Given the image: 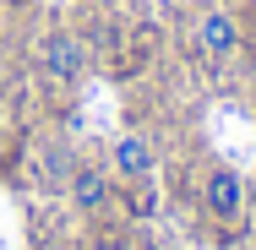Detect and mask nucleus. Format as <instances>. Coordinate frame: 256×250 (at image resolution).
<instances>
[{"mask_svg": "<svg viewBox=\"0 0 256 250\" xmlns=\"http://www.w3.org/2000/svg\"><path fill=\"white\" fill-rule=\"evenodd\" d=\"M202 201H207V212L218 223H240L246 218V180L229 163H212V174H207V185H202Z\"/></svg>", "mask_w": 256, "mask_h": 250, "instance_id": "nucleus-1", "label": "nucleus"}, {"mask_svg": "<svg viewBox=\"0 0 256 250\" xmlns=\"http://www.w3.org/2000/svg\"><path fill=\"white\" fill-rule=\"evenodd\" d=\"M196 49L207 60H229V54L240 49V27H234L229 11H202L196 16Z\"/></svg>", "mask_w": 256, "mask_h": 250, "instance_id": "nucleus-5", "label": "nucleus"}, {"mask_svg": "<svg viewBox=\"0 0 256 250\" xmlns=\"http://www.w3.org/2000/svg\"><path fill=\"white\" fill-rule=\"evenodd\" d=\"M153 169H158V158H153V147H148L142 136H120V142L109 147V174L126 180V185H148Z\"/></svg>", "mask_w": 256, "mask_h": 250, "instance_id": "nucleus-3", "label": "nucleus"}, {"mask_svg": "<svg viewBox=\"0 0 256 250\" xmlns=\"http://www.w3.org/2000/svg\"><path fill=\"white\" fill-rule=\"evenodd\" d=\"M38 65L54 82H82L88 76V49L76 44V33H50L44 49H38Z\"/></svg>", "mask_w": 256, "mask_h": 250, "instance_id": "nucleus-2", "label": "nucleus"}, {"mask_svg": "<svg viewBox=\"0 0 256 250\" xmlns=\"http://www.w3.org/2000/svg\"><path fill=\"white\" fill-rule=\"evenodd\" d=\"M251 5H256V0H251Z\"/></svg>", "mask_w": 256, "mask_h": 250, "instance_id": "nucleus-7", "label": "nucleus"}, {"mask_svg": "<svg viewBox=\"0 0 256 250\" xmlns=\"http://www.w3.org/2000/svg\"><path fill=\"white\" fill-rule=\"evenodd\" d=\"M142 250H174V245H169V240H148Z\"/></svg>", "mask_w": 256, "mask_h": 250, "instance_id": "nucleus-6", "label": "nucleus"}, {"mask_svg": "<svg viewBox=\"0 0 256 250\" xmlns=\"http://www.w3.org/2000/svg\"><path fill=\"white\" fill-rule=\"evenodd\" d=\"M66 185H71V201H76L82 212H104L109 196H114V174L98 169V163H76V169L66 174Z\"/></svg>", "mask_w": 256, "mask_h": 250, "instance_id": "nucleus-4", "label": "nucleus"}]
</instances>
